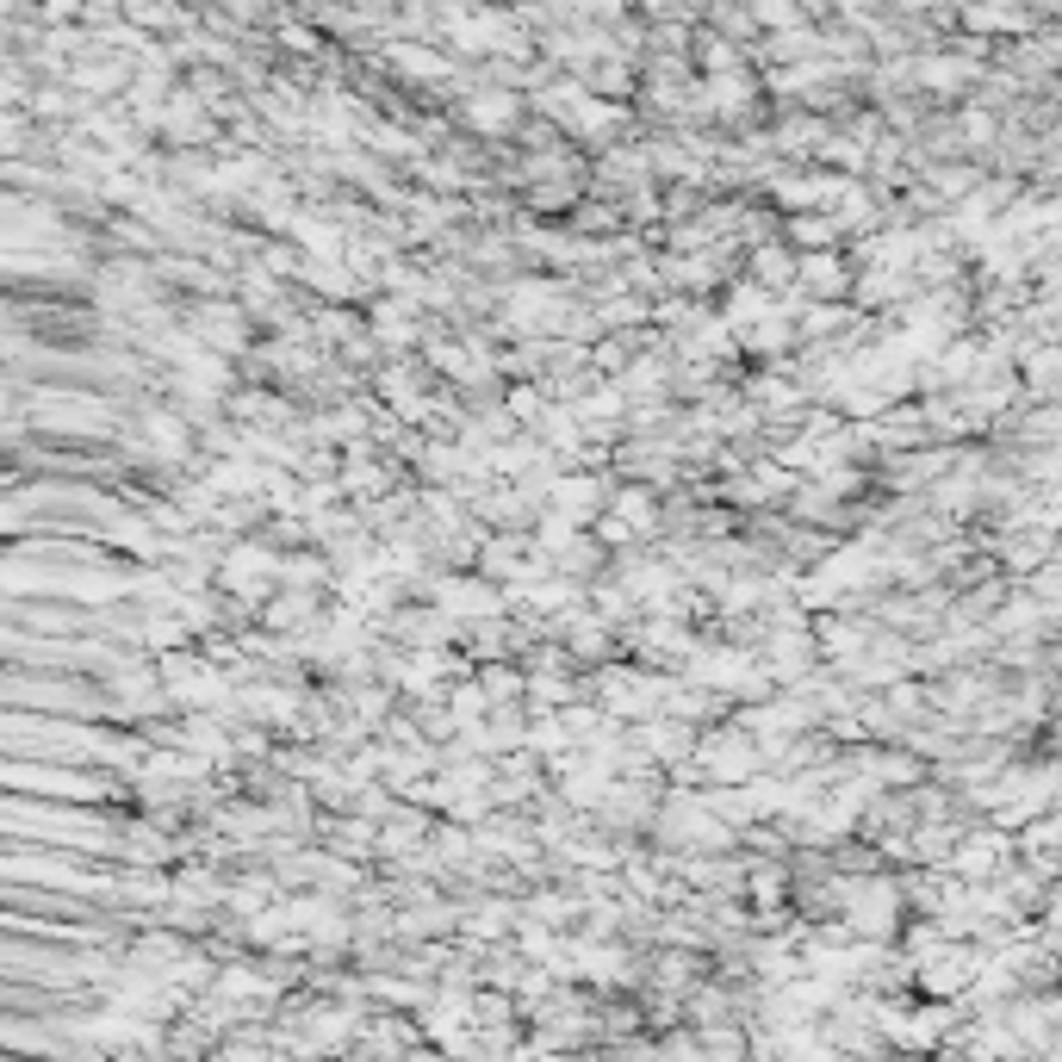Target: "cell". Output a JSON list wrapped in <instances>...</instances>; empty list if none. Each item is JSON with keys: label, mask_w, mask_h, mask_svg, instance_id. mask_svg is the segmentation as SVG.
I'll return each instance as SVG.
<instances>
[{"label": "cell", "mask_w": 1062, "mask_h": 1062, "mask_svg": "<svg viewBox=\"0 0 1062 1062\" xmlns=\"http://www.w3.org/2000/svg\"><path fill=\"white\" fill-rule=\"evenodd\" d=\"M696 765H709V771H715L721 783H739V777H752L758 746H752V739H715V746H709V752L696 758Z\"/></svg>", "instance_id": "6da1fadb"}, {"label": "cell", "mask_w": 1062, "mask_h": 1062, "mask_svg": "<svg viewBox=\"0 0 1062 1062\" xmlns=\"http://www.w3.org/2000/svg\"><path fill=\"white\" fill-rule=\"evenodd\" d=\"M199 336L218 342V348H236V342H243V324H236L231 305H206V311H199Z\"/></svg>", "instance_id": "3957f363"}, {"label": "cell", "mask_w": 1062, "mask_h": 1062, "mask_svg": "<svg viewBox=\"0 0 1062 1062\" xmlns=\"http://www.w3.org/2000/svg\"><path fill=\"white\" fill-rule=\"evenodd\" d=\"M454 709H460V721H472V715L485 709V696H479V690H460V696H454Z\"/></svg>", "instance_id": "ba28073f"}, {"label": "cell", "mask_w": 1062, "mask_h": 1062, "mask_svg": "<svg viewBox=\"0 0 1062 1062\" xmlns=\"http://www.w3.org/2000/svg\"><path fill=\"white\" fill-rule=\"evenodd\" d=\"M442 609H466V616H498V597H491V591H479V584L454 579V584H442Z\"/></svg>", "instance_id": "7a4b0ae2"}, {"label": "cell", "mask_w": 1062, "mask_h": 1062, "mask_svg": "<svg viewBox=\"0 0 1062 1062\" xmlns=\"http://www.w3.org/2000/svg\"><path fill=\"white\" fill-rule=\"evenodd\" d=\"M150 435H155V447H162V454H180V442H187L174 417H150Z\"/></svg>", "instance_id": "8992f818"}, {"label": "cell", "mask_w": 1062, "mask_h": 1062, "mask_svg": "<svg viewBox=\"0 0 1062 1062\" xmlns=\"http://www.w3.org/2000/svg\"><path fill=\"white\" fill-rule=\"evenodd\" d=\"M616 516L628 522V528H646V522H653V498H640V491H628V498L616 503Z\"/></svg>", "instance_id": "277c9868"}, {"label": "cell", "mask_w": 1062, "mask_h": 1062, "mask_svg": "<svg viewBox=\"0 0 1062 1062\" xmlns=\"http://www.w3.org/2000/svg\"><path fill=\"white\" fill-rule=\"evenodd\" d=\"M808 287H820V292H832V287H839V273H832V261H814V268H808Z\"/></svg>", "instance_id": "52a82bcc"}, {"label": "cell", "mask_w": 1062, "mask_h": 1062, "mask_svg": "<svg viewBox=\"0 0 1062 1062\" xmlns=\"http://www.w3.org/2000/svg\"><path fill=\"white\" fill-rule=\"evenodd\" d=\"M380 336H386V342H410V311L386 305V311H380Z\"/></svg>", "instance_id": "5b68a950"}]
</instances>
